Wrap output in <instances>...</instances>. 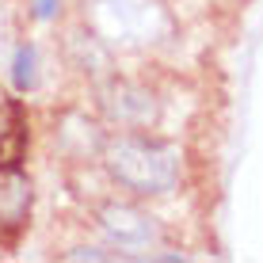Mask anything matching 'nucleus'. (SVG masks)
Instances as JSON below:
<instances>
[{"label": "nucleus", "instance_id": "f257e3e1", "mask_svg": "<svg viewBox=\"0 0 263 263\" xmlns=\"http://www.w3.org/2000/svg\"><path fill=\"white\" fill-rule=\"evenodd\" d=\"M107 168L134 195H164L176 187L179 153L168 141L153 138H119L107 149Z\"/></svg>", "mask_w": 263, "mask_h": 263}, {"label": "nucleus", "instance_id": "f03ea898", "mask_svg": "<svg viewBox=\"0 0 263 263\" xmlns=\"http://www.w3.org/2000/svg\"><path fill=\"white\" fill-rule=\"evenodd\" d=\"M99 221H103V229L111 233L122 248H145V244L157 240V225H153V217L141 214V210H134V206H119V202L103 206Z\"/></svg>", "mask_w": 263, "mask_h": 263}, {"label": "nucleus", "instance_id": "7ed1b4c3", "mask_svg": "<svg viewBox=\"0 0 263 263\" xmlns=\"http://www.w3.org/2000/svg\"><path fill=\"white\" fill-rule=\"evenodd\" d=\"M107 111L119 122L138 126V122H149L153 115H157V103H153V96L138 92V88H115L111 99H107Z\"/></svg>", "mask_w": 263, "mask_h": 263}, {"label": "nucleus", "instance_id": "20e7f679", "mask_svg": "<svg viewBox=\"0 0 263 263\" xmlns=\"http://www.w3.org/2000/svg\"><path fill=\"white\" fill-rule=\"evenodd\" d=\"M27 206H31V183H27L23 176H12L0 187V214H4L8 221H20L27 214Z\"/></svg>", "mask_w": 263, "mask_h": 263}, {"label": "nucleus", "instance_id": "39448f33", "mask_svg": "<svg viewBox=\"0 0 263 263\" xmlns=\"http://www.w3.org/2000/svg\"><path fill=\"white\" fill-rule=\"evenodd\" d=\"M27 153V130L20 122H12L4 134H0V172H15Z\"/></svg>", "mask_w": 263, "mask_h": 263}, {"label": "nucleus", "instance_id": "423d86ee", "mask_svg": "<svg viewBox=\"0 0 263 263\" xmlns=\"http://www.w3.org/2000/svg\"><path fill=\"white\" fill-rule=\"evenodd\" d=\"M34 80H39V53L31 46H20L15 50V61H12V84L20 92H31Z\"/></svg>", "mask_w": 263, "mask_h": 263}, {"label": "nucleus", "instance_id": "0eeeda50", "mask_svg": "<svg viewBox=\"0 0 263 263\" xmlns=\"http://www.w3.org/2000/svg\"><path fill=\"white\" fill-rule=\"evenodd\" d=\"M53 12H58V0H34V15L39 20H50Z\"/></svg>", "mask_w": 263, "mask_h": 263}, {"label": "nucleus", "instance_id": "6e6552de", "mask_svg": "<svg viewBox=\"0 0 263 263\" xmlns=\"http://www.w3.org/2000/svg\"><path fill=\"white\" fill-rule=\"evenodd\" d=\"M69 259H107V252H99V248H77V252H69Z\"/></svg>", "mask_w": 263, "mask_h": 263}]
</instances>
